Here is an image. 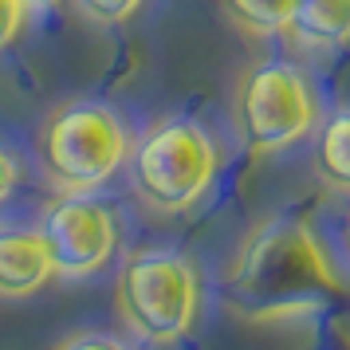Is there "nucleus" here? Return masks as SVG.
Instances as JSON below:
<instances>
[{"mask_svg":"<svg viewBox=\"0 0 350 350\" xmlns=\"http://www.w3.org/2000/svg\"><path fill=\"white\" fill-rule=\"evenodd\" d=\"M347 291V280L319 232L299 217H271L252 228L224 271V303L244 323H291L315 315Z\"/></svg>","mask_w":350,"mask_h":350,"instance_id":"f257e3e1","label":"nucleus"},{"mask_svg":"<svg viewBox=\"0 0 350 350\" xmlns=\"http://www.w3.org/2000/svg\"><path fill=\"white\" fill-rule=\"evenodd\" d=\"M130 189L161 217L189 213L217 181L221 150L201 122L165 118L130 146Z\"/></svg>","mask_w":350,"mask_h":350,"instance_id":"f03ea898","label":"nucleus"},{"mask_svg":"<svg viewBox=\"0 0 350 350\" xmlns=\"http://www.w3.org/2000/svg\"><path fill=\"white\" fill-rule=\"evenodd\" d=\"M118 319L150 347H174L193 334L201 315V275L174 248H142L126 256L114 284Z\"/></svg>","mask_w":350,"mask_h":350,"instance_id":"7ed1b4c3","label":"nucleus"},{"mask_svg":"<svg viewBox=\"0 0 350 350\" xmlns=\"http://www.w3.org/2000/svg\"><path fill=\"white\" fill-rule=\"evenodd\" d=\"M130 158V130L107 103H64L40 126V165L59 193H95Z\"/></svg>","mask_w":350,"mask_h":350,"instance_id":"20e7f679","label":"nucleus"},{"mask_svg":"<svg viewBox=\"0 0 350 350\" xmlns=\"http://www.w3.org/2000/svg\"><path fill=\"white\" fill-rule=\"evenodd\" d=\"M319 122V98L311 79L295 64L271 59L244 71L232 95V126L248 154L268 158L303 142Z\"/></svg>","mask_w":350,"mask_h":350,"instance_id":"39448f33","label":"nucleus"},{"mask_svg":"<svg viewBox=\"0 0 350 350\" xmlns=\"http://www.w3.org/2000/svg\"><path fill=\"white\" fill-rule=\"evenodd\" d=\"M40 237L48 244L55 275L67 280H87L103 271L118 252V217L111 205H103L91 193H59L44 213H40Z\"/></svg>","mask_w":350,"mask_h":350,"instance_id":"423d86ee","label":"nucleus"},{"mask_svg":"<svg viewBox=\"0 0 350 350\" xmlns=\"http://www.w3.org/2000/svg\"><path fill=\"white\" fill-rule=\"evenodd\" d=\"M55 280L40 228H0V299H28Z\"/></svg>","mask_w":350,"mask_h":350,"instance_id":"0eeeda50","label":"nucleus"},{"mask_svg":"<svg viewBox=\"0 0 350 350\" xmlns=\"http://www.w3.org/2000/svg\"><path fill=\"white\" fill-rule=\"evenodd\" d=\"M287 32L303 48H342L350 44V0H295Z\"/></svg>","mask_w":350,"mask_h":350,"instance_id":"6e6552de","label":"nucleus"},{"mask_svg":"<svg viewBox=\"0 0 350 350\" xmlns=\"http://www.w3.org/2000/svg\"><path fill=\"white\" fill-rule=\"evenodd\" d=\"M315 174L327 189L350 197V111H334L319 126Z\"/></svg>","mask_w":350,"mask_h":350,"instance_id":"1a4fd4ad","label":"nucleus"},{"mask_svg":"<svg viewBox=\"0 0 350 350\" xmlns=\"http://www.w3.org/2000/svg\"><path fill=\"white\" fill-rule=\"evenodd\" d=\"M224 8L240 28H248L256 36H271V32H287L295 0H224Z\"/></svg>","mask_w":350,"mask_h":350,"instance_id":"9d476101","label":"nucleus"},{"mask_svg":"<svg viewBox=\"0 0 350 350\" xmlns=\"http://www.w3.org/2000/svg\"><path fill=\"white\" fill-rule=\"evenodd\" d=\"M71 8L91 24H126L142 8V0H71Z\"/></svg>","mask_w":350,"mask_h":350,"instance_id":"9b49d317","label":"nucleus"},{"mask_svg":"<svg viewBox=\"0 0 350 350\" xmlns=\"http://www.w3.org/2000/svg\"><path fill=\"white\" fill-rule=\"evenodd\" d=\"M28 16H32L28 0H0V48L16 44L20 32L28 28Z\"/></svg>","mask_w":350,"mask_h":350,"instance_id":"f8f14e48","label":"nucleus"},{"mask_svg":"<svg viewBox=\"0 0 350 350\" xmlns=\"http://www.w3.org/2000/svg\"><path fill=\"white\" fill-rule=\"evenodd\" d=\"M51 350H134V347H126L122 338L103 331H79V334H67L64 342H55Z\"/></svg>","mask_w":350,"mask_h":350,"instance_id":"ddd939ff","label":"nucleus"},{"mask_svg":"<svg viewBox=\"0 0 350 350\" xmlns=\"http://www.w3.org/2000/svg\"><path fill=\"white\" fill-rule=\"evenodd\" d=\"M16 177H20V170H16V158L0 146V201L8 197V193L16 189Z\"/></svg>","mask_w":350,"mask_h":350,"instance_id":"4468645a","label":"nucleus"},{"mask_svg":"<svg viewBox=\"0 0 350 350\" xmlns=\"http://www.w3.org/2000/svg\"><path fill=\"white\" fill-rule=\"evenodd\" d=\"M32 8H51V4H59V0H28Z\"/></svg>","mask_w":350,"mask_h":350,"instance_id":"2eb2a0df","label":"nucleus"},{"mask_svg":"<svg viewBox=\"0 0 350 350\" xmlns=\"http://www.w3.org/2000/svg\"><path fill=\"white\" fill-rule=\"evenodd\" d=\"M347 252H350V221H347Z\"/></svg>","mask_w":350,"mask_h":350,"instance_id":"dca6fc26","label":"nucleus"}]
</instances>
